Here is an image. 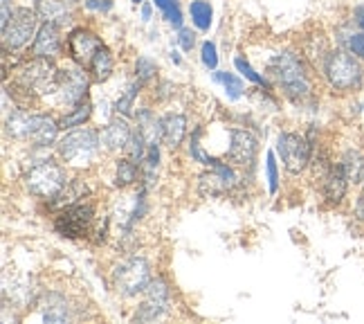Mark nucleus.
I'll return each instance as SVG.
<instances>
[{
  "mask_svg": "<svg viewBox=\"0 0 364 324\" xmlns=\"http://www.w3.org/2000/svg\"><path fill=\"white\" fill-rule=\"evenodd\" d=\"M268 75L279 83V88L290 102H304L311 97V79L306 73V61L295 52L274 54L268 61Z\"/></svg>",
  "mask_w": 364,
  "mask_h": 324,
  "instance_id": "nucleus-1",
  "label": "nucleus"
},
{
  "mask_svg": "<svg viewBox=\"0 0 364 324\" xmlns=\"http://www.w3.org/2000/svg\"><path fill=\"white\" fill-rule=\"evenodd\" d=\"M321 73H324L328 86L338 93H351L362 86L364 79V70L360 66V59L348 52L346 48H335L328 52L324 66H321Z\"/></svg>",
  "mask_w": 364,
  "mask_h": 324,
  "instance_id": "nucleus-2",
  "label": "nucleus"
},
{
  "mask_svg": "<svg viewBox=\"0 0 364 324\" xmlns=\"http://www.w3.org/2000/svg\"><path fill=\"white\" fill-rule=\"evenodd\" d=\"M25 187L30 194L38 196V199H57L68 187L65 169L54 160L38 162L25 174Z\"/></svg>",
  "mask_w": 364,
  "mask_h": 324,
  "instance_id": "nucleus-3",
  "label": "nucleus"
},
{
  "mask_svg": "<svg viewBox=\"0 0 364 324\" xmlns=\"http://www.w3.org/2000/svg\"><path fill=\"white\" fill-rule=\"evenodd\" d=\"M57 145H59V156L65 162L86 164L100 153L102 133H97L95 129H86V126H79V129L65 133Z\"/></svg>",
  "mask_w": 364,
  "mask_h": 324,
  "instance_id": "nucleus-4",
  "label": "nucleus"
},
{
  "mask_svg": "<svg viewBox=\"0 0 364 324\" xmlns=\"http://www.w3.org/2000/svg\"><path fill=\"white\" fill-rule=\"evenodd\" d=\"M90 73L88 68H83L73 61V66H63L57 70V83H54V97L63 106H75L86 100L90 88Z\"/></svg>",
  "mask_w": 364,
  "mask_h": 324,
  "instance_id": "nucleus-5",
  "label": "nucleus"
},
{
  "mask_svg": "<svg viewBox=\"0 0 364 324\" xmlns=\"http://www.w3.org/2000/svg\"><path fill=\"white\" fill-rule=\"evenodd\" d=\"M54 83H57V68H54V61L32 56V59L23 61L16 70V86L27 95L54 93Z\"/></svg>",
  "mask_w": 364,
  "mask_h": 324,
  "instance_id": "nucleus-6",
  "label": "nucleus"
},
{
  "mask_svg": "<svg viewBox=\"0 0 364 324\" xmlns=\"http://www.w3.org/2000/svg\"><path fill=\"white\" fill-rule=\"evenodd\" d=\"M151 279V266L142 257L124 259L113 271V284L122 298H135L137 293H144Z\"/></svg>",
  "mask_w": 364,
  "mask_h": 324,
  "instance_id": "nucleus-7",
  "label": "nucleus"
},
{
  "mask_svg": "<svg viewBox=\"0 0 364 324\" xmlns=\"http://www.w3.org/2000/svg\"><path fill=\"white\" fill-rule=\"evenodd\" d=\"M38 14L30 7H21L14 11L11 21L3 27V48L5 52H16L30 46L38 32Z\"/></svg>",
  "mask_w": 364,
  "mask_h": 324,
  "instance_id": "nucleus-8",
  "label": "nucleus"
},
{
  "mask_svg": "<svg viewBox=\"0 0 364 324\" xmlns=\"http://www.w3.org/2000/svg\"><path fill=\"white\" fill-rule=\"evenodd\" d=\"M277 151L282 156V162L288 174H301L311 164L313 145L299 133H282L277 140Z\"/></svg>",
  "mask_w": 364,
  "mask_h": 324,
  "instance_id": "nucleus-9",
  "label": "nucleus"
},
{
  "mask_svg": "<svg viewBox=\"0 0 364 324\" xmlns=\"http://www.w3.org/2000/svg\"><path fill=\"white\" fill-rule=\"evenodd\" d=\"M92 219H95L92 205L77 201L73 205L61 207L59 216L54 219V228H57V232L65 239H79V236H86V232L92 225Z\"/></svg>",
  "mask_w": 364,
  "mask_h": 324,
  "instance_id": "nucleus-10",
  "label": "nucleus"
},
{
  "mask_svg": "<svg viewBox=\"0 0 364 324\" xmlns=\"http://www.w3.org/2000/svg\"><path fill=\"white\" fill-rule=\"evenodd\" d=\"M239 185V178H236L234 169L228 167L225 162H216L214 167H209V172H205L198 178V192L205 199H218V196H225Z\"/></svg>",
  "mask_w": 364,
  "mask_h": 324,
  "instance_id": "nucleus-11",
  "label": "nucleus"
},
{
  "mask_svg": "<svg viewBox=\"0 0 364 324\" xmlns=\"http://www.w3.org/2000/svg\"><path fill=\"white\" fill-rule=\"evenodd\" d=\"M50 115L46 113H27V110H14L11 115L5 117V131L14 140H23V142H34L41 126L46 124Z\"/></svg>",
  "mask_w": 364,
  "mask_h": 324,
  "instance_id": "nucleus-12",
  "label": "nucleus"
},
{
  "mask_svg": "<svg viewBox=\"0 0 364 324\" xmlns=\"http://www.w3.org/2000/svg\"><path fill=\"white\" fill-rule=\"evenodd\" d=\"M65 43H68L70 59H73L75 63H79V66H83V68H88L95 52L100 48H104L102 38L97 36L95 32L86 30V27H75V30L68 34Z\"/></svg>",
  "mask_w": 364,
  "mask_h": 324,
  "instance_id": "nucleus-13",
  "label": "nucleus"
},
{
  "mask_svg": "<svg viewBox=\"0 0 364 324\" xmlns=\"http://www.w3.org/2000/svg\"><path fill=\"white\" fill-rule=\"evenodd\" d=\"M32 56L36 59H48V61H57L61 52H63V36H61V27L52 25V23H41L38 32L32 41L30 48Z\"/></svg>",
  "mask_w": 364,
  "mask_h": 324,
  "instance_id": "nucleus-14",
  "label": "nucleus"
},
{
  "mask_svg": "<svg viewBox=\"0 0 364 324\" xmlns=\"http://www.w3.org/2000/svg\"><path fill=\"white\" fill-rule=\"evenodd\" d=\"M259 142L247 129H232L230 131V149L225 156L236 167H252L257 160Z\"/></svg>",
  "mask_w": 364,
  "mask_h": 324,
  "instance_id": "nucleus-15",
  "label": "nucleus"
},
{
  "mask_svg": "<svg viewBox=\"0 0 364 324\" xmlns=\"http://www.w3.org/2000/svg\"><path fill=\"white\" fill-rule=\"evenodd\" d=\"M73 308L70 306L68 298L57 291H50V293H43L38 300V311H41V318L46 322H70L75 315H73Z\"/></svg>",
  "mask_w": 364,
  "mask_h": 324,
  "instance_id": "nucleus-16",
  "label": "nucleus"
},
{
  "mask_svg": "<svg viewBox=\"0 0 364 324\" xmlns=\"http://www.w3.org/2000/svg\"><path fill=\"white\" fill-rule=\"evenodd\" d=\"M73 0H36L34 11L38 14L41 23L65 27L73 21Z\"/></svg>",
  "mask_w": 364,
  "mask_h": 324,
  "instance_id": "nucleus-17",
  "label": "nucleus"
},
{
  "mask_svg": "<svg viewBox=\"0 0 364 324\" xmlns=\"http://www.w3.org/2000/svg\"><path fill=\"white\" fill-rule=\"evenodd\" d=\"M348 176L344 172V167L338 162L328 169V174L321 178V192H324V199L331 203V205H340L346 196V189H348Z\"/></svg>",
  "mask_w": 364,
  "mask_h": 324,
  "instance_id": "nucleus-18",
  "label": "nucleus"
},
{
  "mask_svg": "<svg viewBox=\"0 0 364 324\" xmlns=\"http://www.w3.org/2000/svg\"><path fill=\"white\" fill-rule=\"evenodd\" d=\"M133 135V129L126 122V117L117 115L113 122H108L102 131V145L108 149V151H124L126 145H129V140Z\"/></svg>",
  "mask_w": 364,
  "mask_h": 324,
  "instance_id": "nucleus-19",
  "label": "nucleus"
},
{
  "mask_svg": "<svg viewBox=\"0 0 364 324\" xmlns=\"http://www.w3.org/2000/svg\"><path fill=\"white\" fill-rule=\"evenodd\" d=\"M187 135V117L178 115V113H169L162 117V142L171 149H178L185 142Z\"/></svg>",
  "mask_w": 364,
  "mask_h": 324,
  "instance_id": "nucleus-20",
  "label": "nucleus"
},
{
  "mask_svg": "<svg viewBox=\"0 0 364 324\" xmlns=\"http://www.w3.org/2000/svg\"><path fill=\"white\" fill-rule=\"evenodd\" d=\"M137 120V131L142 133V137L146 140V145H160L162 140V117H156V113L151 108H142L135 113Z\"/></svg>",
  "mask_w": 364,
  "mask_h": 324,
  "instance_id": "nucleus-21",
  "label": "nucleus"
},
{
  "mask_svg": "<svg viewBox=\"0 0 364 324\" xmlns=\"http://www.w3.org/2000/svg\"><path fill=\"white\" fill-rule=\"evenodd\" d=\"M113 70H115V61H113V54H110V50L104 46L95 52V56L90 59L88 63V73L92 77V81L97 83H104L110 79V75H113Z\"/></svg>",
  "mask_w": 364,
  "mask_h": 324,
  "instance_id": "nucleus-22",
  "label": "nucleus"
},
{
  "mask_svg": "<svg viewBox=\"0 0 364 324\" xmlns=\"http://www.w3.org/2000/svg\"><path fill=\"white\" fill-rule=\"evenodd\" d=\"M92 115V104L88 100H83L75 106H70L65 115L59 120V126L61 131H73V129H79V126H83Z\"/></svg>",
  "mask_w": 364,
  "mask_h": 324,
  "instance_id": "nucleus-23",
  "label": "nucleus"
},
{
  "mask_svg": "<svg viewBox=\"0 0 364 324\" xmlns=\"http://www.w3.org/2000/svg\"><path fill=\"white\" fill-rule=\"evenodd\" d=\"M189 16H191V23L196 25V30L209 32V27H212V23H214V9L207 0H191Z\"/></svg>",
  "mask_w": 364,
  "mask_h": 324,
  "instance_id": "nucleus-24",
  "label": "nucleus"
},
{
  "mask_svg": "<svg viewBox=\"0 0 364 324\" xmlns=\"http://www.w3.org/2000/svg\"><path fill=\"white\" fill-rule=\"evenodd\" d=\"M340 164L344 167V172L348 176V180L353 182V185H358V182H362V176H364V153L360 149H348Z\"/></svg>",
  "mask_w": 364,
  "mask_h": 324,
  "instance_id": "nucleus-25",
  "label": "nucleus"
},
{
  "mask_svg": "<svg viewBox=\"0 0 364 324\" xmlns=\"http://www.w3.org/2000/svg\"><path fill=\"white\" fill-rule=\"evenodd\" d=\"M144 83L142 81H129L126 83V88L124 93L119 95V100L115 102V113L122 117H129L133 115V108H135V100H137V95H139V88H142Z\"/></svg>",
  "mask_w": 364,
  "mask_h": 324,
  "instance_id": "nucleus-26",
  "label": "nucleus"
},
{
  "mask_svg": "<svg viewBox=\"0 0 364 324\" xmlns=\"http://www.w3.org/2000/svg\"><path fill=\"white\" fill-rule=\"evenodd\" d=\"M169 311V304H162L156 300H149L142 302L137 306V311L133 313V322H153V320H160L162 315H166Z\"/></svg>",
  "mask_w": 364,
  "mask_h": 324,
  "instance_id": "nucleus-27",
  "label": "nucleus"
},
{
  "mask_svg": "<svg viewBox=\"0 0 364 324\" xmlns=\"http://www.w3.org/2000/svg\"><path fill=\"white\" fill-rule=\"evenodd\" d=\"M153 5L162 11V19L169 23L173 30H180L185 19H182V9H180L178 0H153Z\"/></svg>",
  "mask_w": 364,
  "mask_h": 324,
  "instance_id": "nucleus-28",
  "label": "nucleus"
},
{
  "mask_svg": "<svg viewBox=\"0 0 364 324\" xmlns=\"http://www.w3.org/2000/svg\"><path fill=\"white\" fill-rule=\"evenodd\" d=\"M139 164L137 162H133L131 158H122V160H117V169H115V182H117V187H129V185H133V182L137 180V169Z\"/></svg>",
  "mask_w": 364,
  "mask_h": 324,
  "instance_id": "nucleus-29",
  "label": "nucleus"
},
{
  "mask_svg": "<svg viewBox=\"0 0 364 324\" xmlns=\"http://www.w3.org/2000/svg\"><path fill=\"white\" fill-rule=\"evenodd\" d=\"M214 81L225 88L230 100H239V97H243V93H245L243 81L236 77L234 73H214Z\"/></svg>",
  "mask_w": 364,
  "mask_h": 324,
  "instance_id": "nucleus-30",
  "label": "nucleus"
},
{
  "mask_svg": "<svg viewBox=\"0 0 364 324\" xmlns=\"http://www.w3.org/2000/svg\"><path fill=\"white\" fill-rule=\"evenodd\" d=\"M158 75V63L151 59V56H137L135 61V79L142 81V83H149L153 81Z\"/></svg>",
  "mask_w": 364,
  "mask_h": 324,
  "instance_id": "nucleus-31",
  "label": "nucleus"
},
{
  "mask_svg": "<svg viewBox=\"0 0 364 324\" xmlns=\"http://www.w3.org/2000/svg\"><path fill=\"white\" fill-rule=\"evenodd\" d=\"M234 66H236V70H239V73L247 79V81H252L255 83V86H263L265 90H270V83H268V79H265L263 75H259L255 68H252L243 56H236L234 59Z\"/></svg>",
  "mask_w": 364,
  "mask_h": 324,
  "instance_id": "nucleus-32",
  "label": "nucleus"
},
{
  "mask_svg": "<svg viewBox=\"0 0 364 324\" xmlns=\"http://www.w3.org/2000/svg\"><path fill=\"white\" fill-rule=\"evenodd\" d=\"M144 293H146V298H149V300H156V302H162V304H171L169 286H166V281H164L162 277L151 279Z\"/></svg>",
  "mask_w": 364,
  "mask_h": 324,
  "instance_id": "nucleus-33",
  "label": "nucleus"
},
{
  "mask_svg": "<svg viewBox=\"0 0 364 324\" xmlns=\"http://www.w3.org/2000/svg\"><path fill=\"white\" fill-rule=\"evenodd\" d=\"M200 61L207 70H216L218 68V50L212 41H205L200 46Z\"/></svg>",
  "mask_w": 364,
  "mask_h": 324,
  "instance_id": "nucleus-34",
  "label": "nucleus"
},
{
  "mask_svg": "<svg viewBox=\"0 0 364 324\" xmlns=\"http://www.w3.org/2000/svg\"><path fill=\"white\" fill-rule=\"evenodd\" d=\"M344 48H346L348 52H353L360 61H364V30H362V32H351V34H348Z\"/></svg>",
  "mask_w": 364,
  "mask_h": 324,
  "instance_id": "nucleus-35",
  "label": "nucleus"
},
{
  "mask_svg": "<svg viewBox=\"0 0 364 324\" xmlns=\"http://www.w3.org/2000/svg\"><path fill=\"white\" fill-rule=\"evenodd\" d=\"M176 38H178L180 48L185 50V52H191V50H193V46H196V32H191L189 27H180Z\"/></svg>",
  "mask_w": 364,
  "mask_h": 324,
  "instance_id": "nucleus-36",
  "label": "nucleus"
},
{
  "mask_svg": "<svg viewBox=\"0 0 364 324\" xmlns=\"http://www.w3.org/2000/svg\"><path fill=\"white\" fill-rule=\"evenodd\" d=\"M268 185H270V194H277L279 189V169H277V160L274 153H268Z\"/></svg>",
  "mask_w": 364,
  "mask_h": 324,
  "instance_id": "nucleus-37",
  "label": "nucleus"
},
{
  "mask_svg": "<svg viewBox=\"0 0 364 324\" xmlns=\"http://www.w3.org/2000/svg\"><path fill=\"white\" fill-rule=\"evenodd\" d=\"M86 7L92 9V11H102V14H106V11L113 9V0H86Z\"/></svg>",
  "mask_w": 364,
  "mask_h": 324,
  "instance_id": "nucleus-38",
  "label": "nucleus"
},
{
  "mask_svg": "<svg viewBox=\"0 0 364 324\" xmlns=\"http://www.w3.org/2000/svg\"><path fill=\"white\" fill-rule=\"evenodd\" d=\"M14 9L11 5H9V0H3V16H0V27H5L9 21H11V16H14Z\"/></svg>",
  "mask_w": 364,
  "mask_h": 324,
  "instance_id": "nucleus-39",
  "label": "nucleus"
},
{
  "mask_svg": "<svg viewBox=\"0 0 364 324\" xmlns=\"http://www.w3.org/2000/svg\"><path fill=\"white\" fill-rule=\"evenodd\" d=\"M355 219L364 221V189H362V194L358 196V201H355Z\"/></svg>",
  "mask_w": 364,
  "mask_h": 324,
  "instance_id": "nucleus-40",
  "label": "nucleus"
},
{
  "mask_svg": "<svg viewBox=\"0 0 364 324\" xmlns=\"http://www.w3.org/2000/svg\"><path fill=\"white\" fill-rule=\"evenodd\" d=\"M171 88H173V83H169V81H162L160 83V86H158V97H160V100H166V97H169L171 95Z\"/></svg>",
  "mask_w": 364,
  "mask_h": 324,
  "instance_id": "nucleus-41",
  "label": "nucleus"
},
{
  "mask_svg": "<svg viewBox=\"0 0 364 324\" xmlns=\"http://www.w3.org/2000/svg\"><path fill=\"white\" fill-rule=\"evenodd\" d=\"M355 23L364 30V7H360V9L355 11Z\"/></svg>",
  "mask_w": 364,
  "mask_h": 324,
  "instance_id": "nucleus-42",
  "label": "nucleus"
},
{
  "mask_svg": "<svg viewBox=\"0 0 364 324\" xmlns=\"http://www.w3.org/2000/svg\"><path fill=\"white\" fill-rule=\"evenodd\" d=\"M142 21L144 23L151 21V5H142Z\"/></svg>",
  "mask_w": 364,
  "mask_h": 324,
  "instance_id": "nucleus-43",
  "label": "nucleus"
},
{
  "mask_svg": "<svg viewBox=\"0 0 364 324\" xmlns=\"http://www.w3.org/2000/svg\"><path fill=\"white\" fill-rule=\"evenodd\" d=\"M169 56H171V61H173L176 66H182V59H180V54H178L176 50H171V52H169Z\"/></svg>",
  "mask_w": 364,
  "mask_h": 324,
  "instance_id": "nucleus-44",
  "label": "nucleus"
},
{
  "mask_svg": "<svg viewBox=\"0 0 364 324\" xmlns=\"http://www.w3.org/2000/svg\"><path fill=\"white\" fill-rule=\"evenodd\" d=\"M131 3H133V5H142V3H144V0H131Z\"/></svg>",
  "mask_w": 364,
  "mask_h": 324,
  "instance_id": "nucleus-45",
  "label": "nucleus"
},
{
  "mask_svg": "<svg viewBox=\"0 0 364 324\" xmlns=\"http://www.w3.org/2000/svg\"><path fill=\"white\" fill-rule=\"evenodd\" d=\"M360 185H362V189H364V176H362V182H360Z\"/></svg>",
  "mask_w": 364,
  "mask_h": 324,
  "instance_id": "nucleus-46",
  "label": "nucleus"
}]
</instances>
